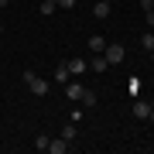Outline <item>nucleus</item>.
<instances>
[{
    "label": "nucleus",
    "instance_id": "obj_1",
    "mask_svg": "<svg viewBox=\"0 0 154 154\" xmlns=\"http://www.w3.org/2000/svg\"><path fill=\"white\" fill-rule=\"evenodd\" d=\"M24 86H28L34 96H45V93L51 89V82H48V79H41L38 72H24Z\"/></svg>",
    "mask_w": 154,
    "mask_h": 154
},
{
    "label": "nucleus",
    "instance_id": "obj_2",
    "mask_svg": "<svg viewBox=\"0 0 154 154\" xmlns=\"http://www.w3.org/2000/svg\"><path fill=\"white\" fill-rule=\"evenodd\" d=\"M103 58L110 62V65H120V62L127 58V48H123V45H116V41H113V45H106V48H103Z\"/></svg>",
    "mask_w": 154,
    "mask_h": 154
},
{
    "label": "nucleus",
    "instance_id": "obj_3",
    "mask_svg": "<svg viewBox=\"0 0 154 154\" xmlns=\"http://www.w3.org/2000/svg\"><path fill=\"white\" fill-rule=\"evenodd\" d=\"M65 65H69L72 75H86V72H89V58H69Z\"/></svg>",
    "mask_w": 154,
    "mask_h": 154
},
{
    "label": "nucleus",
    "instance_id": "obj_4",
    "mask_svg": "<svg viewBox=\"0 0 154 154\" xmlns=\"http://www.w3.org/2000/svg\"><path fill=\"white\" fill-rule=\"evenodd\" d=\"M151 106L154 103H147V99H134V116H137V120H147V116H151Z\"/></svg>",
    "mask_w": 154,
    "mask_h": 154
},
{
    "label": "nucleus",
    "instance_id": "obj_5",
    "mask_svg": "<svg viewBox=\"0 0 154 154\" xmlns=\"http://www.w3.org/2000/svg\"><path fill=\"white\" fill-rule=\"evenodd\" d=\"M75 137H79V123H75V120H69L65 127H62V140H69V144H72Z\"/></svg>",
    "mask_w": 154,
    "mask_h": 154
},
{
    "label": "nucleus",
    "instance_id": "obj_6",
    "mask_svg": "<svg viewBox=\"0 0 154 154\" xmlns=\"http://www.w3.org/2000/svg\"><path fill=\"white\" fill-rule=\"evenodd\" d=\"M65 96L72 99V103H79V96H82V82H72V79H69V82H65Z\"/></svg>",
    "mask_w": 154,
    "mask_h": 154
},
{
    "label": "nucleus",
    "instance_id": "obj_7",
    "mask_svg": "<svg viewBox=\"0 0 154 154\" xmlns=\"http://www.w3.org/2000/svg\"><path fill=\"white\" fill-rule=\"evenodd\" d=\"M103 48H106V38L103 34H93V38H89V51H93V55H103Z\"/></svg>",
    "mask_w": 154,
    "mask_h": 154
},
{
    "label": "nucleus",
    "instance_id": "obj_8",
    "mask_svg": "<svg viewBox=\"0 0 154 154\" xmlns=\"http://www.w3.org/2000/svg\"><path fill=\"white\" fill-rule=\"evenodd\" d=\"M140 89H144V82H140V75H130V79H127V93H130L134 99L140 96Z\"/></svg>",
    "mask_w": 154,
    "mask_h": 154
},
{
    "label": "nucleus",
    "instance_id": "obj_9",
    "mask_svg": "<svg viewBox=\"0 0 154 154\" xmlns=\"http://www.w3.org/2000/svg\"><path fill=\"white\" fill-rule=\"evenodd\" d=\"M69 79H72V72H69V65H65V62H62V65H55V82H58V86H65Z\"/></svg>",
    "mask_w": 154,
    "mask_h": 154
},
{
    "label": "nucleus",
    "instance_id": "obj_10",
    "mask_svg": "<svg viewBox=\"0 0 154 154\" xmlns=\"http://www.w3.org/2000/svg\"><path fill=\"white\" fill-rule=\"evenodd\" d=\"M93 14L99 17V21H106V17H110V4H106V0H96V4H93Z\"/></svg>",
    "mask_w": 154,
    "mask_h": 154
},
{
    "label": "nucleus",
    "instance_id": "obj_11",
    "mask_svg": "<svg viewBox=\"0 0 154 154\" xmlns=\"http://www.w3.org/2000/svg\"><path fill=\"white\" fill-rule=\"evenodd\" d=\"M89 69H93V72H106V69H110V62H106L103 55H93V58H89Z\"/></svg>",
    "mask_w": 154,
    "mask_h": 154
},
{
    "label": "nucleus",
    "instance_id": "obj_12",
    "mask_svg": "<svg viewBox=\"0 0 154 154\" xmlns=\"http://www.w3.org/2000/svg\"><path fill=\"white\" fill-rule=\"evenodd\" d=\"M65 151H69V140H62V137L48 144V154H65Z\"/></svg>",
    "mask_w": 154,
    "mask_h": 154
},
{
    "label": "nucleus",
    "instance_id": "obj_13",
    "mask_svg": "<svg viewBox=\"0 0 154 154\" xmlns=\"http://www.w3.org/2000/svg\"><path fill=\"white\" fill-rule=\"evenodd\" d=\"M79 103H82V106H96V93L82 86V96H79Z\"/></svg>",
    "mask_w": 154,
    "mask_h": 154
},
{
    "label": "nucleus",
    "instance_id": "obj_14",
    "mask_svg": "<svg viewBox=\"0 0 154 154\" xmlns=\"http://www.w3.org/2000/svg\"><path fill=\"white\" fill-rule=\"evenodd\" d=\"M38 11L48 17V14H55V11H58V4H55V0H41V4H38Z\"/></svg>",
    "mask_w": 154,
    "mask_h": 154
},
{
    "label": "nucleus",
    "instance_id": "obj_15",
    "mask_svg": "<svg viewBox=\"0 0 154 154\" xmlns=\"http://www.w3.org/2000/svg\"><path fill=\"white\" fill-rule=\"evenodd\" d=\"M48 144H51L48 134H38V137H34V151H48Z\"/></svg>",
    "mask_w": 154,
    "mask_h": 154
},
{
    "label": "nucleus",
    "instance_id": "obj_16",
    "mask_svg": "<svg viewBox=\"0 0 154 154\" xmlns=\"http://www.w3.org/2000/svg\"><path fill=\"white\" fill-rule=\"evenodd\" d=\"M140 45H144V48L151 51V48H154V34H140Z\"/></svg>",
    "mask_w": 154,
    "mask_h": 154
},
{
    "label": "nucleus",
    "instance_id": "obj_17",
    "mask_svg": "<svg viewBox=\"0 0 154 154\" xmlns=\"http://www.w3.org/2000/svg\"><path fill=\"white\" fill-rule=\"evenodd\" d=\"M140 11H154V0H140Z\"/></svg>",
    "mask_w": 154,
    "mask_h": 154
},
{
    "label": "nucleus",
    "instance_id": "obj_18",
    "mask_svg": "<svg viewBox=\"0 0 154 154\" xmlns=\"http://www.w3.org/2000/svg\"><path fill=\"white\" fill-rule=\"evenodd\" d=\"M58 7H75V0H55Z\"/></svg>",
    "mask_w": 154,
    "mask_h": 154
},
{
    "label": "nucleus",
    "instance_id": "obj_19",
    "mask_svg": "<svg viewBox=\"0 0 154 154\" xmlns=\"http://www.w3.org/2000/svg\"><path fill=\"white\" fill-rule=\"evenodd\" d=\"M144 14H147V24H151V28H154V11H144Z\"/></svg>",
    "mask_w": 154,
    "mask_h": 154
},
{
    "label": "nucleus",
    "instance_id": "obj_20",
    "mask_svg": "<svg viewBox=\"0 0 154 154\" xmlns=\"http://www.w3.org/2000/svg\"><path fill=\"white\" fill-rule=\"evenodd\" d=\"M147 120H151V123H154V106H151V116H147Z\"/></svg>",
    "mask_w": 154,
    "mask_h": 154
},
{
    "label": "nucleus",
    "instance_id": "obj_21",
    "mask_svg": "<svg viewBox=\"0 0 154 154\" xmlns=\"http://www.w3.org/2000/svg\"><path fill=\"white\" fill-rule=\"evenodd\" d=\"M7 4H11V0H0V7H7Z\"/></svg>",
    "mask_w": 154,
    "mask_h": 154
},
{
    "label": "nucleus",
    "instance_id": "obj_22",
    "mask_svg": "<svg viewBox=\"0 0 154 154\" xmlns=\"http://www.w3.org/2000/svg\"><path fill=\"white\" fill-rule=\"evenodd\" d=\"M147 55H151V62H154V48H151V51H147Z\"/></svg>",
    "mask_w": 154,
    "mask_h": 154
},
{
    "label": "nucleus",
    "instance_id": "obj_23",
    "mask_svg": "<svg viewBox=\"0 0 154 154\" xmlns=\"http://www.w3.org/2000/svg\"><path fill=\"white\" fill-rule=\"evenodd\" d=\"M0 34H4V24H0Z\"/></svg>",
    "mask_w": 154,
    "mask_h": 154
}]
</instances>
